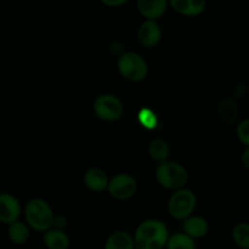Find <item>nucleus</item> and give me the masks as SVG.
Returning <instances> with one entry per match:
<instances>
[{
  "label": "nucleus",
  "mask_w": 249,
  "mask_h": 249,
  "mask_svg": "<svg viewBox=\"0 0 249 249\" xmlns=\"http://www.w3.org/2000/svg\"><path fill=\"white\" fill-rule=\"evenodd\" d=\"M133 238L135 249H164L169 230L163 221L147 219L136 228Z\"/></svg>",
  "instance_id": "f257e3e1"
},
{
  "label": "nucleus",
  "mask_w": 249,
  "mask_h": 249,
  "mask_svg": "<svg viewBox=\"0 0 249 249\" xmlns=\"http://www.w3.org/2000/svg\"><path fill=\"white\" fill-rule=\"evenodd\" d=\"M24 218L27 225L34 231L45 232L53 226L55 214L48 202L41 198H33L26 204Z\"/></svg>",
  "instance_id": "f03ea898"
},
{
  "label": "nucleus",
  "mask_w": 249,
  "mask_h": 249,
  "mask_svg": "<svg viewBox=\"0 0 249 249\" xmlns=\"http://www.w3.org/2000/svg\"><path fill=\"white\" fill-rule=\"evenodd\" d=\"M156 179L158 184L167 190L177 191L184 189L189 180V174L184 165L174 160H165L156 168Z\"/></svg>",
  "instance_id": "7ed1b4c3"
},
{
  "label": "nucleus",
  "mask_w": 249,
  "mask_h": 249,
  "mask_svg": "<svg viewBox=\"0 0 249 249\" xmlns=\"http://www.w3.org/2000/svg\"><path fill=\"white\" fill-rule=\"evenodd\" d=\"M197 206V197L191 190L180 189L173 192L168 201V212L177 220H185L192 215Z\"/></svg>",
  "instance_id": "20e7f679"
},
{
  "label": "nucleus",
  "mask_w": 249,
  "mask_h": 249,
  "mask_svg": "<svg viewBox=\"0 0 249 249\" xmlns=\"http://www.w3.org/2000/svg\"><path fill=\"white\" fill-rule=\"evenodd\" d=\"M117 67L124 79L133 83L142 82L148 74L147 63L136 53H123L118 58Z\"/></svg>",
  "instance_id": "39448f33"
},
{
  "label": "nucleus",
  "mask_w": 249,
  "mask_h": 249,
  "mask_svg": "<svg viewBox=\"0 0 249 249\" xmlns=\"http://www.w3.org/2000/svg\"><path fill=\"white\" fill-rule=\"evenodd\" d=\"M94 112L105 122L118 121L124 113V106L121 100L111 94H104L94 101Z\"/></svg>",
  "instance_id": "423d86ee"
},
{
  "label": "nucleus",
  "mask_w": 249,
  "mask_h": 249,
  "mask_svg": "<svg viewBox=\"0 0 249 249\" xmlns=\"http://www.w3.org/2000/svg\"><path fill=\"white\" fill-rule=\"evenodd\" d=\"M107 190L114 199L125 201V199L131 198L136 194L138 182H136L135 178L131 177L130 174L122 173L109 180Z\"/></svg>",
  "instance_id": "0eeeda50"
},
{
  "label": "nucleus",
  "mask_w": 249,
  "mask_h": 249,
  "mask_svg": "<svg viewBox=\"0 0 249 249\" xmlns=\"http://www.w3.org/2000/svg\"><path fill=\"white\" fill-rule=\"evenodd\" d=\"M138 39L145 48H155L162 39V28L157 21L145 19L138 29Z\"/></svg>",
  "instance_id": "6e6552de"
},
{
  "label": "nucleus",
  "mask_w": 249,
  "mask_h": 249,
  "mask_svg": "<svg viewBox=\"0 0 249 249\" xmlns=\"http://www.w3.org/2000/svg\"><path fill=\"white\" fill-rule=\"evenodd\" d=\"M21 215L19 201L11 194H0V223L9 224L18 220Z\"/></svg>",
  "instance_id": "1a4fd4ad"
},
{
  "label": "nucleus",
  "mask_w": 249,
  "mask_h": 249,
  "mask_svg": "<svg viewBox=\"0 0 249 249\" xmlns=\"http://www.w3.org/2000/svg\"><path fill=\"white\" fill-rule=\"evenodd\" d=\"M169 0H136V9L145 19L157 21L167 12Z\"/></svg>",
  "instance_id": "9d476101"
},
{
  "label": "nucleus",
  "mask_w": 249,
  "mask_h": 249,
  "mask_svg": "<svg viewBox=\"0 0 249 249\" xmlns=\"http://www.w3.org/2000/svg\"><path fill=\"white\" fill-rule=\"evenodd\" d=\"M169 6L185 17H197L204 12L207 0H169Z\"/></svg>",
  "instance_id": "9b49d317"
},
{
  "label": "nucleus",
  "mask_w": 249,
  "mask_h": 249,
  "mask_svg": "<svg viewBox=\"0 0 249 249\" xmlns=\"http://www.w3.org/2000/svg\"><path fill=\"white\" fill-rule=\"evenodd\" d=\"M182 232L195 241L201 240L208 235L209 224L202 216L191 215L182 220Z\"/></svg>",
  "instance_id": "f8f14e48"
},
{
  "label": "nucleus",
  "mask_w": 249,
  "mask_h": 249,
  "mask_svg": "<svg viewBox=\"0 0 249 249\" xmlns=\"http://www.w3.org/2000/svg\"><path fill=\"white\" fill-rule=\"evenodd\" d=\"M43 242L48 249H68L71 246L70 236L63 230L56 228H51L44 232Z\"/></svg>",
  "instance_id": "ddd939ff"
},
{
  "label": "nucleus",
  "mask_w": 249,
  "mask_h": 249,
  "mask_svg": "<svg viewBox=\"0 0 249 249\" xmlns=\"http://www.w3.org/2000/svg\"><path fill=\"white\" fill-rule=\"evenodd\" d=\"M108 177L104 170L99 168L89 169L84 174V184L89 190L94 192H102L108 186Z\"/></svg>",
  "instance_id": "4468645a"
},
{
  "label": "nucleus",
  "mask_w": 249,
  "mask_h": 249,
  "mask_svg": "<svg viewBox=\"0 0 249 249\" xmlns=\"http://www.w3.org/2000/svg\"><path fill=\"white\" fill-rule=\"evenodd\" d=\"M238 113H240V109H238V105L235 100L225 97L219 102L218 114L223 123L233 124L237 121Z\"/></svg>",
  "instance_id": "2eb2a0df"
},
{
  "label": "nucleus",
  "mask_w": 249,
  "mask_h": 249,
  "mask_svg": "<svg viewBox=\"0 0 249 249\" xmlns=\"http://www.w3.org/2000/svg\"><path fill=\"white\" fill-rule=\"evenodd\" d=\"M104 249H135L133 236L123 230L114 231L105 242Z\"/></svg>",
  "instance_id": "dca6fc26"
},
{
  "label": "nucleus",
  "mask_w": 249,
  "mask_h": 249,
  "mask_svg": "<svg viewBox=\"0 0 249 249\" xmlns=\"http://www.w3.org/2000/svg\"><path fill=\"white\" fill-rule=\"evenodd\" d=\"M7 237L10 242L16 246H22L29 240V226L23 221L16 220L9 224L7 228Z\"/></svg>",
  "instance_id": "f3484780"
},
{
  "label": "nucleus",
  "mask_w": 249,
  "mask_h": 249,
  "mask_svg": "<svg viewBox=\"0 0 249 249\" xmlns=\"http://www.w3.org/2000/svg\"><path fill=\"white\" fill-rule=\"evenodd\" d=\"M231 238L236 247L240 249H249V223L241 221L231 230Z\"/></svg>",
  "instance_id": "a211bd4d"
},
{
  "label": "nucleus",
  "mask_w": 249,
  "mask_h": 249,
  "mask_svg": "<svg viewBox=\"0 0 249 249\" xmlns=\"http://www.w3.org/2000/svg\"><path fill=\"white\" fill-rule=\"evenodd\" d=\"M148 153H150L151 158L156 162H165L170 155L169 145L162 139H155L153 141H151L150 146H148Z\"/></svg>",
  "instance_id": "6ab92c4d"
},
{
  "label": "nucleus",
  "mask_w": 249,
  "mask_h": 249,
  "mask_svg": "<svg viewBox=\"0 0 249 249\" xmlns=\"http://www.w3.org/2000/svg\"><path fill=\"white\" fill-rule=\"evenodd\" d=\"M196 241L192 240L184 232H177L169 235L165 249H196Z\"/></svg>",
  "instance_id": "aec40b11"
},
{
  "label": "nucleus",
  "mask_w": 249,
  "mask_h": 249,
  "mask_svg": "<svg viewBox=\"0 0 249 249\" xmlns=\"http://www.w3.org/2000/svg\"><path fill=\"white\" fill-rule=\"evenodd\" d=\"M139 122L141 123V125L145 126L147 129H155L156 125L158 124L157 116H156L155 112L150 108H142L139 112Z\"/></svg>",
  "instance_id": "412c9836"
},
{
  "label": "nucleus",
  "mask_w": 249,
  "mask_h": 249,
  "mask_svg": "<svg viewBox=\"0 0 249 249\" xmlns=\"http://www.w3.org/2000/svg\"><path fill=\"white\" fill-rule=\"evenodd\" d=\"M236 136L237 140L245 147H249V118L243 119L236 126Z\"/></svg>",
  "instance_id": "4be33fe9"
},
{
  "label": "nucleus",
  "mask_w": 249,
  "mask_h": 249,
  "mask_svg": "<svg viewBox=\"0 0 249 249\" xmlns=\"http://www.w3.org/2000/svg\"><path fill=\"white\" fill-rule=\"evenodd\" d=\"M105 6H108V7H119V6H123L125 5L129 0H100Z\"/></svg>",
  "instance_id": "5701e85b"
},
{
  "label": "nucleus",
  "mask_w": 249,
  "mask_h": 249,
  "mask_svg": "<svg viewBox=\"0 0 249 249\" xmlns=\"http://www.w3.org/2000/svg\"><path fill=\"white\" fill-rule=\"evenodd\" d=\"M241 163H242L243 168L249 170V147H245L242 155H241Z\"/></svg>",
  "instance_id": "b1692460"
}]
</instances>
